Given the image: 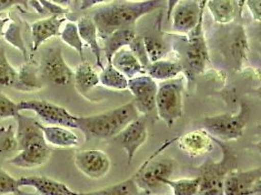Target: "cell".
I'll return each mask as SVG.
<instances>
[{"label": "cell", "mask_w": 261, "mask_h": 195, "mask_svg": "<svg viewBox=\"0 0 261 195\" xmlns=\"http://www.w3.org/2000/svg\"><path fill=\"white\" fill-rule=\"evenodd\" d=\"M15 119L18 123L16 141L19 153L8 163L21 169H35L47 163L52 149L44 140L38 121L22 113Z\"/></svg>", "instance_id": "1"}, {"label": "cell", "mask_w": 261, "mask_h": 195, "mask_svg": "<svg viewBox=\"0 0 261 195\" xmlns=\"http://www.w3.org/2000/svg\"><path fill=\"white\" fill-rule=\"evenodd\" d=\"M164 0H144L114 4L97 10L92 20L95 23L98 37L102 40L111 34L125 28H134L137 21L158 9Z\"/></svg>", "instance_id": "2"}, {"label": "cell", "mask_w": 261, "mask_h": 195, "mask_svg": "<svg viewBox=\"0 0 261 195\" xmlns=\"http://www.w3.org/2000/svg\"><path fill=\"white\" fill-rule=\"evenodd\" d=\"M141 115L132 101L113 110L89 116H77V129L85 139L107 140L119 136L120 132L133 120Z\"/></svg>", "instance_id": "3"}, {"label": "cell", "mask_w": 261, "mask_h": 195, "mask_svg": "<svg viewBox=\"0 0 261 195\" xmlns=\"http://www.w3.org/2000/svg\"><path fill=\"white\" fill-rule=\"evenodd\" d=\"M177 141L176 139L168 140L160 146L152 155L142 163V165L132 176L134 183L141 191H146L150 195L165 193L168 186L165 181L170 179L175 170V162L170 158H158L162 151Z\"/></svg>", "instance_id": "4"}, {"label": "cell", "mask_w": 261, "mask_h": 195, "mask_svg": "<svg viewBox=\"0 0 261 195\" xmlns=\"http://www.w3.org/2000/svg\"><path fill=\"white\" fill-rule=\"evenodd\" d=\"M213 139L214 144L221 148L222 157L218 161L208 159L198 167L200 187L197 195H224L223 184L225 177L230 171L237 168V157L234 151L222 141L214 137Z\"/></svg>", "instance_id": "5"}, {"label": "cell", "mask_w": 261, "mask_h": 195, "mask_svg": "<svg viewBox=\"0 0 261 195\" xmlns=\"http://www.w3.org/2000/svg\"><path fill=\"white\" fill-rule=\"evenodd\" d=\"M249 112V106L246 103H241L237 113H221L204 117L202 121V129L219 141H237L247 128Z\"/></svg>", "instance_id": "6"}, {"label": "cell", "mask_w": 261, "mask_h": 195, "mask_svg": "<svg viewBox=\"0 0 261 195\" xmlns=\"http://www.w3.org/2000/svg\"><path fill=\"white\" fill-rule=\"evenodd\" d=\"M184 80L175 78L158 84L155 110L160 119L171 128L183 115Z\"/></svg>", "instance_id": "7"}, {"label": "cell", "mask_w": 261, "mask_h": 195, "mask_svg": "<svg viewBox=\"0 0 261 195\" xmlns=\"http://www.w3.org/2000/svg\"><path fill=\"white\" fill-rule=\"evenodd\" d=\"M20 111H33L39 120L47 125L77 129V115L59 105L44 100H27L18 103Z\"/></svg>", "instance_id": "8"}, {"label": "cell", "mask_w": 261, "mask_h": 195, "mask_svg": "<svg viewBox=\"0 0 261 195\" xmlns=\"http://www.w3.org/2000/svg\"><path fill=\"white\" fill-rule=\"evenodd\" d=\"M40 77L55 85H68L73 78V71L64 59L60 46L45 49L38 64Z\"/></svg>", "instance_id": "9"}, {"label": "cell", "mask_w": 261, "mask_h": 195, "mask_svg": "<svg viewBox=\"0 0 261 195\" xmlns=\"http://www.w3.org/2000/svg\"><path fill=\"white\" fill-rule=\"evenodd\" d=\"M261 169L230 171L224 180V195H256L260 192Z\"/></svg>", "instance_id": "10"}, {"label": "cell", "mask_w": 261, "mask_h": 195, "mask_svg": "<svg viewBox=\"0 0 261 195\" xmlns=\"http://www.w3.org/2000/svg\"><path fill=\"white\" fill-rule=\"evenodd\" d=\"M133 96V105L141 115H148L155 110L158 83L147 74L128 79V88Z\"/></svg>", "instance_id": "11"}, {"label": "cell", "mask_w": 261, "mask_h": 195, "mask_svg": "<svg viewBox=\"0 0 261 195\" xmlns=\"http://www.w3.org/2000/svg\"><path fill=\"white\" fill-rule=\"evenodd\" d=\"M203 19L197 26L187 35V45L185 51L186 61L192 73L202 74L204 73L206 64L210 61V50L203 34Z\"/></svg>", "instance_id": "12"}, {"label": "cell", "mask_w": 261, "mask_h": 195, "mask_svg": "<svg viewBox=\"0 0 261 195\" xmlns=\"http://www.w3.org/2000/svg\"><path fill=\"white\" fill-rule=\"evenodd\" d=\"M73 162L77 170L92 180L104 178L112 167V162L107 153L98 149L76 151Z\"/></svg>", "instance_id": "13"}, {"label": "cell", "mask_w": 261, "mask_h": 195, "mask_svg": "<svg viewBox=\"0 0 261 195\" xmlns=\"http://www.w3.org/2000/svg\"><path fill=\"white\" fill-rule=\"evenodd\" d=\"M203 12L200 3L195 0H181L174 7L170 15L169 22L172 23V29L178 35L187 36L203 19Z\"/></svg>", "instance_id": "14"}, {"label": "cell", "mask_w": 261, "mask_h": 195, "mask_svg": "<svg viewBox=\"0 0 261 195\" xmlns=\"http://www.w3.org/2000/svg\"><path fill=\"white\" fill-rule=\"evenodd\" d=\"M119 142L129 162L133 161L138 149L148 139V125L145 115H139L119 135Z\"/></svg>", "instance_id": "15"}, {"label": "cell", "mask_w": 261, "mask_h": 195, "mask_svg": "<svg viewBox=\"0 0 261 195\" xmlns=\"http://www.w3.org/2000/svg\"><path fill=\"white\" fill-rule=\"evenodd\" d=\"M226 36L227 37L224 38V54H226L230 63L239 70L243 66L249 48L247 32L243 25L236 24L227 31Z\"/></svg>", "instance_id": "16"}, {"label": "cell", "mask_w": 261, "mask_h": 195, "mask_svg": "<svg viewBox=\"0 0 261 195\" xmlns=\"http://www.w3.org/2000/svg\"><path fill=\"white\" fill-rule=\"evenodd\" d=\"M179 148L192 157L202 156L211 152L215 145L214 139L203 129H198L177 138Z\"/></svg>", "instance_id": "17"}, {"label": "cell", "mask_w": 261, "mask_h": 195, "mask_svg": "<svg viewBox=\"0 0 261 195\" xmlns=\"http://www.w3.org/2000/svg\"><path fill=\"white\" fill-rule=\"evenodd\" d=\"M67 19L61 15H52L42 20L36 21L31 25L33 38V52H36L39 47L53 37L60 36L62 25Z\"/></svg>", "instance_id": "18"}, {"label": "cell", "mask_w": 261, "mask_h": 195, "mask_svg": "<svg viewBox=\"0 0 261 195\" xmlns=\"http://www.w3.org/2000/svg\"><path fill=\"white\" fill-rule=\"evenodd\" d=\"M20 187H33L39 195H76L65 183L45 176H27L18 179Z\"/></svg>", "instance_id": "19"}, {"label": "cell", "mask_w": 261, "mask_h": 195, "mask_svg": "<svg viewBox=\"0 0 261 195\" xmlns=\"http://www.w3.org/2000/svg\"><path fill=\"white\" fill-rule=\"evenodd\" d=\"M38 126L49 146L59 148H71L80 145V138L71 129L55 125H44L38 121Z\"/></svg>", "instance_id": "20"}, {"label": "cell", "mask_w": 261, "mask_h": 195, "mask_svg": "<svg viewBox=\"0 0 261 195\" xmlns=\"http://www.w3.org/2000/svg\"><path fill=\"white\" fill-rule=\"evenodd\" d=\"M77 29L80 37L82 38L83 43H85L91 51V53L95 56L96 66L103 70V61H102V49L99 43V37L96 24L92 18L84 16L79 19L76 22Z\"/></svg>", "instance_id": "21"}, {"label": "cell", "mask_w": 261, "mask_h": 195, "mask_svg": "<svg viewBox=\"0 0 261 195\" xmlns=\"http://www.w3.org/2000/svg\"><path fill=\"white\" fill-rule=\"evenodd\" d=\"M111 63L127 79L145 74V68L128 47L120 49L112 58Z\"/></svg>", "instance_id": "22"}, {"label": "cell", "mask_w": 261, "mask_h": 195, "mask_svg": "<svg viewBox=\"0 0 261 195\" xmlns=\"http://www.w3.org/2000/svg\"><path fill=\"white\" fill-rule=\"evenodd\" d=\"M184 73V67L178 61L171 59H162L150 62L145 70V74L161 82L177 78L179 74Z\"/></svg>", "instance_id": "23"}, {"label": "cell", "mask_w": 261, "mask_h": 195, "mask_svg": "<svg viewBox=\"0 0 261 195\" xmlns=\"http://www.w3.org/2000/svg\"><path fill=\"white\" fill-rule=\"evenodd\" d=\"M74 88L82 95L86 97V94L100 85L99 74L96 73L95 69L86 61H83L73 71Z\"/></svg>", "instance_id": "24"}, {"label": "cell", "mask_w": 261, "mask_h": 195, "mask_svg": "<svg viewBox=\"0 0 261 195\" xmlns=\"http://www.w3.org/2000/svg\"><path fill=\"white\" fill-rule=\"evenodd\" d=\"M136 37L134 28H125L117 30L102 39L103 46L101 49L104 51L107 62H111L113 56L120 49L128 47Z\"/></svg>", "instance_id": "25"}, {"label": "cell", "mask_w": 261, "mask_h": 195, "mask_svg": "<svg viewBox=\"0 0 261 195\" xmlns=\"http://www.w3.org/2000/svg\"><path fill=\"white\" fill-rule=\"evenodd\" d=\"M205 7L211 13L214 23L227 25L232 24L236 17L235 0H206Z\"/></svg>", "instance_id": "26"}, {"label": "cell", "mask_w": 261, "mask_h": 195, "mask_svg": "<svg viewBox=\"0 0 261 195\" xmlns=\"http://www.w3.org/2000/svg\"><path fill=\"white\" fill-rule=\"evenodd\" d=\"M99 74L100 85L117 91H124L128 88V79L119 71L113 67L111 62H107V66L101 70Z\"/></svg>", "instance_id": "27"}, {"label": "cell", "mask_w": 261, "mask_h": 195, "mask_svg": "<svg viewBox=\"0 0 261 195\" xmlns=\"http://www.w3.org/2000/svg\"><path fill=\"white\" fill-rule=\"evenodd\" d=\"M43 87L38 70L33 66L24 64L18 72V80L15 89L24 92L37 91Z\"/></svg>", "instance_id": "28"}, {"label": "cell", "mask_w": 261, "mask_h": 195, "mask_svg": "<svg viewBox=\"0 0 261 195\" xmlns=\"http://www.w3.org/2000/svg\"><path fill=\"white\" fill-rule=\"evenodd\" d=\"M139 188L134 183L133 178L126 179L122 182L112 184L104 188L89 191V192H76V195H136L139 192Z\"/></svg>", "instance_id": "29"}, {"label": "cell", "mask_w": 261, "mask_h": 195, "mask_svg": "<svg viewBox=\"0 0 261 195\" xmlns=\"http://www.w3.org/2000/svg\"><path fill=\"white\" fill-rule=\"evenodd\" d=\"M60 37L65 44L73 49L80 55V57L82 58V61H85L84 51H83L84 43L80 37L76 23L71 22V21L66 22L61 29Z\"/></svg>", "instance_id": "30"}, {"label": "cell", "mask_w": 261, "mask_h": 195, "mask_svg": "<svg viewBox=\"0 0 261 195\" xmlns=\"http://www.w3.org/2000/svg\"><path fill=\"white\" fill-rule=\"evenodd\" d=\"M18 80V71L8 61L6 51L0 45V87L15 88Z\"/></svg>", "instance_id": "31"}, {"label": "cell", "mask_w": 261, "mask_h": 195, "mask_svg": "<svg viewBox=\"0 0 261 195\" xmlns=\"http://www.w3.org/2000/svg\"><path fill=\"white\" fill-rule=\"evenodd\" d=\"M142 41L149 63L165 59L168 54V49L165 41L158 37L147 36L143 37Z\"/></svg>", "instance_id": "32"}, {"label": "cell", "mask_w": 261, "mask_h": 195, "mask_svg": "<svg viewBox=\"0 0 261 195\" xmlns=\"http://www.w3.org/2000/svg\"><path fill=\"white\" fill-rule=\"evenodd\" d=\"M165 184L171 188L173 195H197L200 187L199 177L171 180L167 179Z\"/></svg>", "instance_id": "33"}, {"label": "cell", "mask_w": 261, "mask_h": 195, "mask_svg": "<svg viewBox=\"0 0 261 195\" xmlns=\"http://www.w3.org/2000/svg\"><path fill=\"white\" fill-rule=\"evenodd\" d=\"M20 113L18 103H15L6 94L0 91V120L16 118Z\"/></svg>", "instance_id": "34"}, {"label": "cell", "mask_w": 261, "mask_h": 195, "mask_svg": "<svg viewBox=\"0 0 261 195\" xmlns=\"http://www.w3.org/2000/svg\"><path fill=\"white\" fill-rule=\"evenodd\" d=\"M20 188L18 179L0 166V195L16 194Z\"/></svg>", "instance_id": "35"}, {"label": "cell", "mask_w": 261, "mask_h": 195, "mask_svg": "<svg viewBox=\"0 0 261 195\" xmlns=\"http://www.w3.org/2000/svg\"><path fill=\"white\" fill-rule=\"evenodd\" d=\"M38 2L42 7L43 12L51 13L53 15H63L69 11L67 8H63L61 6H58L49 0H38Z\"/></svg>", "instance_id": "36"}, {"label": "cell", "mask_w": 261, "mask_h": 195, "mask_svg": "<svg viewBox=\"0 0 261 195\" xmlns=\"http://www.w3.org/2000/svg\"><path fill=\"white\" fill-rule=\"evenodd\" d=\"M245 6L248 7L252 19L259 23L261 20V0H246Z\"/></svg>", "instance_id": "37"}, {"label": "cell", "mask_w": 261, "mask_h": 195, "mask_svg": "<svg viewBox=\"0 0 261 195\" xmlns=\"http://www.w3.org/2000/svg\"><path fill=\"white\" fill-rule=\"evenodd\" d=\"M30 0H0V13L4 12L15 5H22L28 8Z\"/></svg>", "instance_id": "38"}, {"label": "cell", "mask_w": 261, "mask_h": 195, "mask_svg": "<svg viewBox=\"0 0 261 195\" xmlns=\"http://www.w3.org/2000/svg\"><path fill=\"white\" fill-rule=\"evenodd\" d=\"M80 1V10L86 11L88 9H91L100 4H106L111 2L112 0H79ZM77 1V3H79Z\"/></svg>", "instance_id": "39"}, {"label": "cell", "mask_w": 261, "mask_h": 195, "mask_svg": "<svg viewBox=\"0 0 261 195\" xmlns=\"http://www.w3.org/2000/svg\"><path fill=\"white\" fill-rule=\"evenodd\" d=\"M181 0H166L167 2V15H166V18H167V22H169V19H170V15L172 13V10L174 9V7L178 4Z\"/></svg>", "instance_id": "40"}, {"label": "cell", "mask_w": 261, "mask_h": 195, "mask_svg": "<svg viewBox=\"0 0 261 195\" xmlns=\"http://www.w3.org/2000/svg\"><path fill=\"white\" fill-rule=\"evenodd\" d=\"M49 1H51L52 3H54V4L58 5V6H61L63 8H67V7H69L71 5V2L73 0H49Z\"/></svg>", "instance_id": "41"}, {"label": "cell", "mask_w": 261, "mask_h": 195, "mask_svg": "<svg viewBox=\"0 0 261 195\" xmlns=\"http://www.w3.org/2000/svg\"><path fill=\"white\" fill-rule=\"evenodd\" d=\"M9 18L4 16L2 13H0V36L3 35V30H4V26L5 24L8 23Z\"/></svg>", "instance_id": "42"}, {"label": "cell", "mask_w": 261, "mask_h": 195, "mask_svg": "<svg viewBox=\"0 0 261 195\" xmlns=\"http://www.w3.org/2000/svg\"><path fill=\"white\" fill-rule=\"evenodd\" d=\"M245 1H246V0H239V2H238V8H239V13H240V15H242L243 8L245 7Z\"/></svg>", "instance_id": "43"}, {"label": "cell", "mask_w": 261, "mask_h": 195, "mask_svg": "<svg viewBox=\"0 0 261 195\" xmlns=\"http://www.w3.org/2000/svg\"><path fill=\"white\" fill-rule=\"evenodd\" d=\"M15 195H36L32 192H28V191H24V190H21V188L17 191V193Z\"/></svg>", "instance_id": "44"}, {"label": "cell", "mask_w": 261, "mask_h": 195, "mask_svg": "<svg viewBox=\"0 0 261 195\" xmlns=\"http://www.w3.org/2000/svg\"><path fill=\"white\" fill-rule=\"evenodd\" d=\"M205 3H206V0H202V1L200 2V8H201L202 10H204V8H205Z\"/></svg>", "instance_id": "45"}, {"label": "cell", "mask_w": 261, "mask_h": 195, "mask_svg": "<svg viewBox=\"0 0 261 195\" xmlns=\"http://www.w3.org/2000/svg\"><path fill=\"white\" fill-rule=\"evenodd\" d=\"M136 195H150L149 194V193H148V192H146V191H141V190H140V191H139V192H138V193H137V194Z\"/></svg>", "instance_id": "46"}, {"label": "cell", "mask_w": 261, "mask_h": 195, "mask_svg": "<svg viewBox=\"0 0 261 195\" xmlns=\"http://www.w3.org/2000/svg\"><path fill=\"white\" fill-rule=\"evenodd\" d=\"M128 2H141V1H144V0H127Z\"/></svg>", "instance_id": "47"}, {"label": "cell", "mask_w": 261, "mask_h": 195, "mask_svg": "<svg viewBox=\"0 0 261 195\" xmlns=\"http://www.w3.org/2000/svg\"><path fill=\"white\" fill-rule=\"evenodd\" d=\"M77 1H79V0H74V3H75V4H77Z\"/></svg>", "instance_id": "48"}]
</instances>
